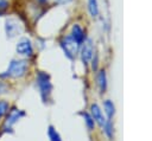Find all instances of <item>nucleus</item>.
<instances>
[{"mask_svg": "<svg viewBox=\"0 0 152 141\" xmlns=\"http://www.w3.org/2000/svg\"><path fill=\"white\" fill-rule=\"evenodd\" d=\"M27 70V62L24 59H13L10 63L8 69L5 71V73H1L0 77H12V78H19L23 77L26 73Z\"/></svg>", "mask_w": 152, "mask_h": 141, "instance_id": "f257e3e1", "label": "nucleus"}, {"mask_svg": "<svg viewBox=\"0 0 152 141\" xmlns=\"http://www.w3.org/2000/svg\"><path fill=\"white\" fill-rule=\"evenodd\" d=\"M61 47L63 49L65 56L70 59H74L78 52L80 49V44L71 37V36H65L62 40H61Z\"/></svg>", "mask_w": 152, "mask_h": 141, "instance_id": "f03ea898", "label": "nucleus"}, {"mask_svg": "<svg viewBox=\"0 0 152 141\" xmlns=\"http://www.w3.org/2000/svg\"><path fill=\"white\" fill-rule=\"evenodd\" d=\"M37 82H38V86H39V90H40L43 101L46 102V101L49 100V96H50L51 90H52V84H51V82H50L49 75H46L45 72H42V71L38 72Z\"/></svg>", "mask_w": 152, "mask_h": 141, "instance_id": "7ed1b4c3", "label": "nucleus"}, {"mask_svg": "<svg viewBox=\"0 0 152 141\" xmlns=\"http://www.w3.org/2000/svg\"><path fill=\"white\" fill-rule=\"evenodd\" d=\"M5 30L8 38H13L19 36L23 32V26L15 18H8L5 21Z\"/></svg>", "mask_w": 152, "mask_h": 141, "instance_id": "20e7f679", "label": "nucleus"}, {"mask_svg": "<svg viewBox=\"0 0 152 141\" xmlns=\"http://www.w3.org/2000/svg\"><path fill=\"white\" fill-rule=\"evenodd\" d=\"M93 56H94V44L93 40L88 38L82 43V47H81V59L83 64H88L93 58Z\"/></svg>", "mask_w": 152, "mask_h": 141, "instance_id": "39448f33", "label": "nucleus"}, {"mask_svg": "<svg viewBox=\"0 0 152 141\" xmlns=\"http://www.w3.org/2000/svg\"><path fill=\"white\" fill-rule=\"evenodd\" d=\"M15 50L19 55L21 56H27V57H31L32 53H33V47H32V44H31V40L28 38H21L17 46H15Z\"/></svg>", "mask_w": 152, "mask_h": 141, "instance_id": "423d86ee", "label": "nucleus"}, {"mask_svg": "<svg viewBox=\"0 0 152 141\" xmlns=\"http://www.w3.org/2000/svg\"><path fill=\"white\" fill-rule=\"evenodd\" d=\"M23 115H24V113H23L21 110H19V109H12V110L10 111V114H8V116H7L6 121H5V123H4L2 129H4V130L11 129V127H12Z\"/></svg>", "mask_w": 152, "mask_h": 141, "instance_id": "0eeeda50", "label": "nucleus"}, {"mask_svg": "<svg viewBox=\"0 0 152 141\" xmlns=\"http://www.w3.org/2000/svg\"><path fill=\"white\" fill-rule=\"evenodd\" d=\"M70 36L81 45L84 40H86V34H84V30L78 25V24H75V25H72V27H71V33H70Z\"/></svg>", "mask_w": 152, "mask_h": 141, "instance_id": "6e6552de", "label": "nucleus"}, {"mask_svg": "<svg viewBox=\"0 0 152 141\" xmlns=\"http://www.w3.org/2000/svg\"><path fill=\"white\" fill-rule=\"evenodd\" d=\"M90 113H91V117L94 118V121L97 122L100 127H103V124L106 123V120H104V117H103V114H102L100 107H99L97 104H91V107H90Z\"/></svg>", "mask_w": 152, "mask_h": 141, "instance_id": "1a4fd4ad", "label": "nucleus"}, {"mask_svg": "<svg viewBox=\"0 0 152 141\" xmlns=\"http://www.w3.org/2000/svg\"><path fill=\"white\" fill-rule=\"evenodd\" d=\"M88 11L93 18L99 15V2L97 0H88Z\"/></svg>", "mask_w": 152, "mask_h": 141, "instance_id": "9d476101", "label": "nucleus"}, {"mask_svg": "<svg viewBox=\"0 0 152 141\" xmlns=\"http://www.w3.org/2000/svg\"><path fill=\"white\" fill-rule=\"evenodd\" d=\"M97 81H99V85H100V90L103 92L107 88V78H106V72L103 70H101L97 75Z\"/></svg>", "mask_w": 152, "mask_h": 141, "instance_id": "9b49d317", "label": "nucleus"}, {"mask_svg": "<svg viewBox=\"0 0 152 141\" xmlns=\"http://www.w3.org/2000/svg\"><path fill=\"white\" fill-rule=\"evenodd\" d=\"M103 107H104V111H106V114H107L108 118H112V116H113V115H114V113H115V107H114L113 102H112V101H109V100H107V101H104Z\"/></svg>", "mask_w": 152, "mask_h": 141, "instance_id": "f8f14e48", "label": "nucleus"}, {"mask_svg": "<svg viewBox=\"0 0 152 141\" xmlns=\"http://www.w3.org/2000/svg\"><path fill=\"white\" fill-rule=\"evenodd\" d=\"M81 115L83 116V118H84V121H86V124H87L88 129H89V130H93V129H94L95 121H94V118L91 117V115H89L88 113H81Z\"/></svg>", "mask_w": 152, "mask_h": 141, "instance_id": "ddd939ff", "label": "nucleus"}, {"mask_svg": "<svg viewBox=\"0 0 152 141\" xmlns=\"http://www.w3.org/2000/svg\"><path fill=\"white\" fill-rule=\"evenodd\" d=\"M102 128H103L106 135H107L109 139H112V137H113V124H112L110 120H106V123L103 124Z\"/></svg>", "mask_w": 152, "mask_h": 141, "instance_id": "4468645a", "label": "nucleus"}, {"mask_svg": "<svg viewBox=\"0 0 152 141\" xmlns=\"http://www.w3.org/2000/svg\"><path fill=\"white\" fill-rule=\"evenodd\" d=\"M48 134H49V137H50V140H51V141H62V139H61L59 134L56 132V129H55L52 126H50V127H49Z\"/></svg>", "mask_w": 152, "mask_h": 141, "instance_id": "2eb2a0df", "label": "nucleus"}, {"mask_svg": "<svg viewBox=\"0 0 152 141\" xmlns=\"http://www.w3.org/2000/svg\"><path fill=\"white\" fill-rule=\"evenodd\" d=\"M7 110H8V103L5 101H0V118L6 114Z\"/></svg>", "mask_w": 152, "mask_h": 141, "instance_id": "dca6fc26", "label": "nucleus"}, {"mask_svg": "<svg viewBox=\"0 0 152 141\" xmlns=\"http://www.w3.org/2000/svg\"><path fill=\"white\" fill-rule=\"evenodd\" d=\"M8 8V1L7 0H0V13L6 11Z\"/></svg>", "mask_w": 152, "mask_h": 141, "instance_id": "f3484780", "label": "nucleus"}, {"mask_svg": "<svg viewBox=\"0 0 152 141\" xmlns=\"http://www.w3.org/2000/svg\"><path fill=\"white\" fill-rule=\"evenodd\" d=\"M72 0H55V2L57 4V5H66V4H69V2H71Z\"/></svg>", "mask_w": 152, "mask_h": 141, "instance_id": "a211bd4d", "label": "nucleus"}, {"mask_svg": "<svg viewBox=\"0 0 152 141\" xmlns=\"http://www.w3.org/2000/svg\"><path fill=\"white\" fill-rule=\"evenodd\" d=\"M37 1H38L39 4H46V2L49 1V0H37Z\"/></svg>", "mask_w": 152, "mask_h": 141, "instance_id": "6ab92c4d", "label": "nucleus"}]
</instances>
